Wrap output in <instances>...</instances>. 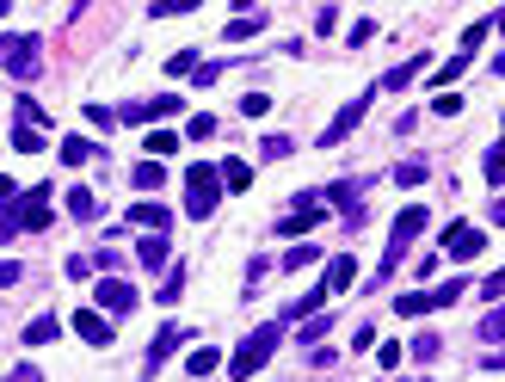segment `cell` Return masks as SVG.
<instances>
[{"instance_id":"13","label":"cell","mask_w":505,"mask_h":382,"mask_svg":"<svg viewBox=\"0 0 505 382\" xmlns=\"http://www.w3.org/2000/svg\"><path fill=\"white\" fill-rule=\"evenodd\" d=\"M216 370H222V352H216V346H198V352L185 358V377H216Z\"/></svg>"},{"instance_id":"36","label":"cell","mask_w":505,"mask_h":382,"mask_svg":"<svg viewBox=\"0 0 505 382\" xmlns=\"http://www.w3.org/2000/svg\"><path fill=\"white\" fill-rule=\"evenodd\" d=\"M413 358H419V364L438 358V333H419V339H413Z\"/></svg>"},{"instance_id":"5","label":"cell","mask_w":505,"mask_h":382,"mask_svg":"<svg viewBox=\"0 0 505 382\" xmlns=\"http://www.w3.org/2000/svg\"><path fill=\"white\" fill-rule=\"evenodd\" d=\"M12 229H19V235H37V229H50V185H31V191L12 204Z\"/></svg>"},{"instance_id":"1","label":"cell","mask_w":505,"mask_h":382,"mask_svg":"<svg viewBox=\"0 0 505 382\" xmlns=\"http://www.w3.org/2000/svg\"><path fill=\"white\" fill-rule=\"evenodd\" d=\"M425 222H431V216H425V204H407V210L394 216V229H388V253H382V271L370 277L377 290L388 284V277H394V265H400V253H407V247H413V241L425 235Z\"/></svg>"},{"instance_id":"18","label":"cell","mask_w":505,"mask_h":382,"mask_svg":"<svg viewBox=\"0 0 505 382\" xmlns=\"http://www.w3.org/2000/svg\"><path fill=\"white\" fill-rule=\"evenodd\" d=\"M68 216H74V222H93V216H99L93 191H81V185H74V191H68Z\"/></svg>"},{"instance_id":"22","label":"cell","mask_w":505,"mask_h":382,"mask_svg":"<svg viewBox=\"0 0 505 382\" xmlns=\"http://www.w3.org/2000/svg\"><path fill=\"white\" fill-rule=\"evenodd\" d=\"M173 148H179V129H154V136H148V154H154V160H167Z\"/></svg>"},{"instance_id":"43","label":"cell","mask_w":505,"mask_h":382,"mask_svg":"<svg viewBox=\"0 0 505 382\" xmlns=\"http://www.w3.org/2000/svg\"><path fill=\"white\" fill-rule=\"evenodd\" d=\"M0 19H6V6H0Z\"/></svg>"},{"instance_id":"30","label":"cell","mask_w":505,"mask_h":382,"mask_svg":"<svg viewBox=\"0 0 505 382\" xmlns=\"http://www.w3.org/2000/svg\"><path fill=\"white\" fill-rule=\"evenodd\" d=\"M431 112H438V118H462V93H438Z\"/></svg>"},{"instance_id":"20","label":"cell","mask_w":505,"mask_h":382,"mask_svg":"<svg viewBox=\"0 0 505 382\" xmlns=\"http://www.w3.org/2000/svg\"><path fill=\"white\" fill-rule=\"evenodd\" d=\"M259 31H265V12H259V19H235L222 37H229V43H247V37H259Z\"/></svg>"},{"instance_id":"10","label":"cell","mask_w":505,"mask_h":382,"mask_svg":"<svg viewBox=\"0 0 505 382\" xmlns=\"http://www.w3.org/2000/svg\"><path fill=\"white\" fill-rule=\"evenodd\" d=\"M68 327H74V333H81L87 346H112V321H105L99 308H81V315H74Z\"/></svg>"},{"instance_id":"42","label":"cell","mask_w":505,"mask_h":382,"mask_svg":"<svg viewBox=\"0 0 505 382\" xmlns=\"http://www.w3.org/2000/svg\"><path fill=\"white\" fill-rule=\"evenodd\" d=\"M12 198H19V191H12V179H0V210H6Z\"/></svg>"},{"instance_id":"34","label":"cell","mask_w":505,"mask_h":382,"mask_svg":"<svg viewBox=\"0 0 505 382\" xmlns=\"http://www.w3.org/2000/svg\"><path fill=\"white\" fill-rule=\"evenodd\" d=\"M327 327H333V321H327V315H315V321H308L296 339H302V346H321V333H327Z\"/></svg>"},{"instance_id":"21","label":"cell","mask_w":505,"mask_h":382,"mask_svg":"<svg viewBox=\"0 0 505 382\" xmlns=\"http://www.w3.org/2000/svg\"><path fill=\"white\" fill-rule=\"evenodd\" d=\"M315 259H321V247H315V241H302V247H290V253H284V271H302V265H315Z\"/></svg>"},{"instance_id":"12","label":"cell","mask_w":505,"mask_h":382,"mask_svg":"<svg viewBox=\"0 0 505 382\" xmlns=\"http://www.w3.org/2000/svg\"><path fill=\"white\" fill-rule=\"evenodd\" d=\"M352 277H358V259H352V253H339L333 265H327L321 290H327V296H339V290H352Z\"/></svg>"},{"instance_id":"2","label":"cell","mask_w":505,"mask_h":382,"mask_svg":"<svg viewBox=\"0 0 505 382\" xmlns=\"http://www.w3.org/2000/svg\"><path fill=\"white\" fill-rule=\"evenodd\" d=\"M216 198H222V179H216V167H185V216L191 222H210L216 216Z\"/></svg>"},{"instance_id":"25","label":"cell","mask_w":505,"mask_h":382,"mask_svg":"<svg viewBox=\"0 0 505 382\" xmlns=\"http://www.w3.org/2000/svg\"><path fill=\"white\" fill-rule=\"evenodd\" d=\"M12 148H19V154H37V148H43V129L19 124V129H12Z\"/></svg>"},{"instance_id":"31","label":"cell","mask_w":505,"mask_h":382,"mask_svg":"<svg viewBox=\"0 0 505 382\" xmlns=\"http://www.w3.org/2000/svg\"><path fill=\"white\" fill-rule=\"evenodd\" d=\"M481 339H487V346H500V339H505V315H500V308L481 321Z\"/></svg>"},{"instance_id":"32","label":"cell","mask_w":505,"mask_h":382,"mask_svg":"<svg viewBox=\"0 0 505 382\" xmlns=\"http://www.w3.org/2000/svg\"><path fill=\"white\" fill-rule=\"evenodd\" d=\"M259 154H265V160H284V154H290V136H265Z\"/></svg>"},{"instance_id":"14","label":"cell","mask_w":505,"mask_h":382,"mask_svg":"<svg viewBox=\"0 0 505 382\" xmlns=\"http://www.w3.org/2000/svg\"><path fill=\"white\" fill-rule=\"evenodd\" d=\"M216 179H222V191H247V185H252V167H247V160H222V167H216Z\"/></svg>"},{"instance_id":"15","label":"cell","mask_w":505,"mask_h":382,"mask_svg":"<svg viewBox=\"0 0 505 382\" xmlns=\"http://www.w3.org/2000/svg\"><path fill=\"white\" fill-rule=\"evenodd\" d=\"M419 68H425V56H407L400 68H388V74H382V87H388V93H407V81H413Z\"/></svg>"},{"instance_id":"19","label":"cell","mask_w":505,"mask_h":382,"mask_svg":"<svg viewBox=\"0 0 505 382\" xmlns=\"http://www.w3.org/2000/svg\"><path fill=\"white\" fill-rule=\"evenodd\" d=\"M394 185H400V191L425 185V160H400V167H394Z\"/></svg>"},{"instance_id":"35","label":"cell","mask_w":505,"mask_h":382,"mask_svg":"<svg viewBox=\"0 0 505 382\" xmlns=\"http://www.w3.org/2000/svg\"><path fill=\"white\" fill-rule=\"evenodd\" d=\"M500 160H505V154H500V142H493V148L481 154V173H487V185H500Z\"/></svg>"},{"instance_id":"17","label":"cell","mask_w":505,"mask_h":382,"mask_svg":"<svg viewBox=\"0 0 505 382\" xmlns=\"http://www.w3.org/2000/svg\"><path fill=\"white\" fill-rule=\"evenodd\" d=\"M56 333H62V321H56V315H37V321L25 327V346H50Z\"/></svg>"},{"instance_id":"7","label":"cell","mask_w":505,"mask_h":382,"mask_svg":"<svg viewBox=\"0 0 505 382\" xmlns=\"http://www.w3.org/2000/svg\"><path fill=\"white\" fill-rule=\"evenodd\" d=\"M444 253H450V259H481V253H487V229H469V222H456V229L444 235Z\"/></svg>"},{"instance_id":"29","label":"cell","mask_w":505,"mask_h":382,"mask_svg":"<svg viewBox=\"0 0 505 382\" xmlns=\"http://www.w3.org/2000/svg\"><path fill=\"white\" fill-rule=\"evenodd\" d=\"M462 68H469V56H462V50H456V56H450V62H444V68H438V87H450V81H462Z\"/></svg>"},{"instance_id":"41","label":"cell","mask_w":505,"mask_h":382,"mask_svg":"<svg viewBox=\"0 0 505 382\" xmlns=\"http://www.w3.org/2000/svg\"><path fill=\"white\" fill-rule=\"evenodd\" d=\"M6 382H43V370H37V364H19V370H12Z\"/></svg>"},{"instance_id":"39","label":"cell","mask_w":505,"mask_h":382,"mask_svg":"<svg viewBox=\"0 0 505 382\" xmlns=\"http://www.w3.org/2000/svg\"><path fill=\"white\" fill-rule=\"evenodd\" d=\"M370 37H377V19H358V25H352V50H358V43H370Z\"/></svg>"},{"instance_id":"38","label":"cell","mask_w":505,"mask_h":382,"mask_svg":"<svg viewBox=\"0 0 505 382\" xmlns=\"http://www.w3.org/2000/svg\"><path fill=\"white\" fill-rule=\"evenodd\" d=\"M241 112H247V118H265V112H271V99H265V93H247V99H241Z\"/></svg>"},{"instance_id":"33","label":"cell","mask_w":505,"mask_h":382,"mask_svg":"<svg viewBox=\"0 0 505 382\" xmlns=\"http://www.w3.org/2000/svg\"><path fill=\"white\" fill-rule=\"evenodd\" d=\"M394 308H400V315H425V308H431V302H425V290H407V296H400V302H394Z\"/></svg>"},{"instance_id":"40","label":"cell","mask_w":505,"mask_h":382,"mask_svg":"<svg viewBox=\"0 0 505 382\" xmlns=\"http://www.w3.org/2000/svg\"><path fill=\"white\" fill-rule=\"evenodd\" d=\"M179 290H185V271H173V277L160 284V302H179Z\"/></svg>"},{"instance_id":"11","label":"cell","mask_w":505,"mask_h":382,"mask_svg":"<svg viewBox=\"0 0 505 382\" xmlns=\"http://www.w3.org/2000/svg\"><path fill=\"white\" fill-rule=\"evenodd\" d=\"M129 222H136V229L167 235V229H173V210H167V204H129Z\"/></svg>"},{"instance_id":"6","label":"cell","mask_w":505,"mask_h":382,"mask_svg":"<svg viewBox=\"0 0 505 382\" xmlns=\"http://www.w3.org/2000/svg\"><path fill=\"white\" fill-rule=\"evenodd\" d=\"M364 105H370V93H358V99H352V105H339V118H333V124L321 129V148H339V142H346V136H352V129L364 124Z\"/></svg>"},{"instance_id":"37","label":"cell","mask_w":505,"mask_h":382,"mask_svg":"<svg viewBox=\"0 0 505 382\" xmlns=\"http://www.w3.org/2000/svg\"><path fill=\"white\" fill-rule=\"evenodd\" d=\"M19 277H25V265H19V259H0V290H12Z\"/></svg>"},{"instance_id":"4","label":"cell","mask_w":505,"mask_h":382,"mask_svg":"<svg viewBox=\"0 0 505 382\" xmlns=\"http://www.w3.org/2000/svg\"><path fill=\"white\" fill-rule=\"evenodd\" d=\"M37 56H43V43H37L31 31H12V37H0V68H6V74L31 81V74H37Z\"/></svg>"},{"instance_id":"9","label":"cell","mask_w":505,"mask_h":382,"mask_svg":"<svg viewBox=\"0 0 505 382\" xmlns=\"http://www.w3.org/2000/svg\"><path fill=\"white\" fill-rule=\"evenodd\" d=\"M99 308L129 315V308H136V284H124V277H99Z\"/></svg>"},{"instance_id":"28","label":"cell","mask_w":505,"mask_h":382,"mask_svg":"<svg viewBox=\"0 0 505 382\" xmlns=\"http://www.w3.org/2000/svg\"><path fill=\"white\" fill-rule=\"evenodd\" d=\"M167 74H198V50H179V56H167Z\"/></svg>"},{"instance_id":"24","label":"cell","mask_w":505,"mask_h":382,"mask_svg":"<svg viewBox=\"0 0 505 382\" xmlns=\"http://www.w3.org/2000/svg\"><path fill=\"white\" fill-rule=\"evenodd\" d=\"M456 296H462V277H450V284H438V290H425V302H431V308H450Z\"/></svg>"},{"instance_id":"16","label":"cell","mask_w":505,"mask_h":382,"mask_svg":"<svg viewBox=\"0 0 505 382\" xmlns=\"http://www.w3.org/2000/svg\"><path fill=\"white\" fill-rule=\"evenodd\" d=\"M129 185H136V191H160V185H167V173H160V160H142V167L129 173Z\"/></svg>"},{"instance_id":"27","label":"cell","mask_w":505,"mask_h":382,"mask_svg":"<svg viewBox=\"0 0 505 382\" xmlns=\"http://www.w3.org/2000/svg\"><path fill=\"white\" fill-rule=\"evenodd\" d=\"M216 118H210V112H198V118H191V124H185V136H191V142H210V136H216Z\"/></svg>"},{"instance_id":"8","label":"cell","mask_w":505,"mask_h":382,"mask_svg":"<svg viewBox=\"0 0 505 382\" xmlns=\"http://www.w3.org/2000/svg\"><path fill=\"white\" fill-rule=\"evenodd\" d=\"M185 339H191V327H160V333H154V346H148V377H154V370H160V364H167Z\"/></svg>"},{"instance_id":"26","label":"cell","mask_w":505,"mask_h":382,"mask_svg":"<svg viewBox=\"0 0 505 382\" xmlns=\"http://www.w3.org/2000/svg\"><path fill=\"white\" fill-rule=\"evenodd\" d=\"M136 259H142V265H160V259H167V235H148V241L136 247Z\"/></svg>"},{"instance_id":"3","label":"cell","mask_w":505,"mask_h":382,"mask_svg":"<svg viewBox=\"0 0 505 382\" xmlns=\"http://www.w3.org/2000/svg\"><path fill=\"white\" fill-rule=\"evenodd\" d=\"M277 339H284V321H271V327H259V333H247L241 339V352L229 358V377L235 382H247V377H259V364L277 352Z\"/></svg>"},{"instance_id":"23","label":"cell","mask_w":505,"mask_h":382,"mask_svg":"<svg viewBox=\"0 0 505 382\" xmlns=\"http://www.w3.org/2000/svg\"><path fill=\"white\" fill-rule=\"evenodd\" d=\"M93 154H99V148H93V142H81V136H68V142H62V160H68V167H81V160H93Z\"/></svg>"}]
</instances>
